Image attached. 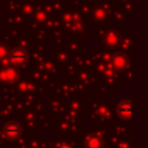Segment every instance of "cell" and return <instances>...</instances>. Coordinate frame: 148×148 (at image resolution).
<instances>
[{"label":"cell","mask_w":148,"mask_h":148,"mask_svg":"<svg viewBox=\"0 0 148 148\" xmlns=\"http://www.w3.org/2000/svg\"><path fill=\"white\" fill-rule=\"evenodd\" d=\"M134 112H135V105L133 101H129V100L121 101L117 107V114L122 120H130L134 116Z\"/></svg>","instance_id":"1"},{"label":"cell","mask_w":148,"mask_h":148,"mask_svg":"<svg viewBox=\"0 0 148 148\" xmlns=\"http://www.w3.org/2000/svg\"><path fill=\"white\" fill-rule=\"evenodd\" d=\"M27 52L25 48H14L10 52V61L14 65H22L27 61Z\"/></svg>","instance_id":"2"},{"label":"cell","mask_w":148,"mask_h":148,"mask_svg":"<svg viewBox=\"0 0 148 148\" xmlns=\"http://www.w3.org/2000/svg\"><path fill=\"white\" fill-rule=\"evenodd\" d=\"M4 135L5 138L10 139V140H14V139H17L21 135V126L16 122L8 123L4 127Z\"/></svg>","instance_id":"3"},{"label":"cell","mask_w":148,"mask_h":148,"mask_svg":"<svg viewBox=\"0 0 148 148\" xmlns=\"http://www.w3.org/2000/svg\"><path fill=\"white\" fill-rule=\"evenodd\" d=\"M84 147L86 148H101L103 147V140L100 136L97 135H90L84 140Z\"/></svg>","instance_id":"4"},{"label":"cell","mask_w":148,"mask_h":148,"mask_svg":"<svg viewBox=\"0 0 148 148\" xmlns=\"http://www.w3.org/2000/svg\"><path fill=\"white\" fill-rule=\"evenodd\" d=\"M126 65V59L125 56H121V55H117V56L113 57V66L116 69H123Z\"/></svg>","instance_id":"5"},{"label":"cell","mask_w":148,"mask_h":148,"mask_svg":"<svg viewBox=\"0 0 148 148\" xmlns=\"http://www.w3.org/2000/svg\"><path fill=\"white\" fill-rule=\"evenodd\" d=\"M10 74H14V72H13V70H5L4 73H1V78H5V79L12 78V77H10Z\"/></svg>","instance_id":"6"}]
</instances>
